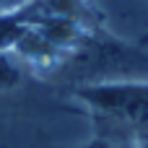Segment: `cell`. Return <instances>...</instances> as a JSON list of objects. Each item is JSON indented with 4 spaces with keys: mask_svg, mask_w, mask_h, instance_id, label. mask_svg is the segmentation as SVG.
<instances>
[{
    "mask_svg": "<svg viewBox=\"0 0 148 148\" xmlns=\"http://www.w3.org/2000/svg\"><path fill=\"white\" fill-rule=\"evenodd\" d=\"M34 0H0V13H16L26 5H31Z\"/></svg>",
    "mask_w": 148,
    "mask_h": 148,
    "instance_id": "cell-3",
    "label": "cell"
},
{
    "mask_svg": "<svg viewBox=\"0 0 148 148\" xmlns=\"http://www.w3.org/2000/svg\"><path fill=\"white\" fill-rule=\"evenodd\" d=\"M78 94L112 130L148 135V83H101Z\"/></svg>",
    "mask_w": 148,
    "mask_h": 148,
    "instance_id": "cell-1",
    "label": "cell"
},
{
    "mask_svg": "<svg viewBox=\"0 0 148 148\" xmlns=\"http://www.w3.org/2000/svg\"><path fill=\"white\" fill-rule=\"evenodd\" d=\"M23 78L18 55L13 49H0V91H8L13 86H18Z\"/></svg>",
    "mask_w": 148,
    "mask_h": 148,
    "instance_id": "cell-2",
    "label": "cell"
}]
</instances>
